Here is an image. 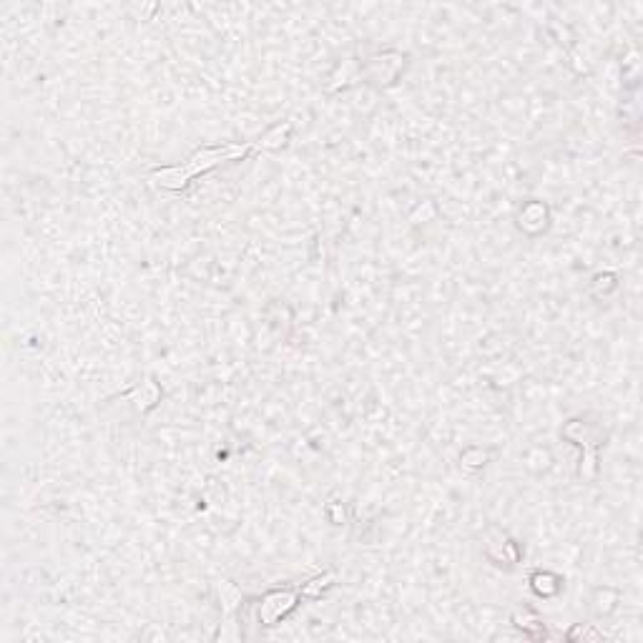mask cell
<instances>
[{
	"label": "cell",
	"mask_w": 643,
	"mask_h": 643,
	"mask_svg": "<svg viewBox=\"0 0 643 643\" xmlns=\"http://www.w3.org/2000/svg\"><path fill=\"white\" fill-rule=\"evenodd\" d=\"M294 601H297V593H269L267 601L262 603L259 616H262V621L267 623V626H274V623L294 606Z\"/></svg>",
	"instance_id": "7a4b0ae2"
},
{
	"label": "cell",
	"mask_w": 643,
	"mask_h": 643,
	"mask_svg": "<svg viewBox=\"0 0 643 643\" xmlns=\"http://www.w3.org/2000/svg\"><path fill=\"white\" fill-rule=\"evenodd\" d=\"M252 146L244 144H227V146H214V149H201L186 161L184 166H169V169H156L154 179L156 184L166 186V189H184L194 176L204 174V171L214 169V166L224 164V161H237L242 156L249 154Z\"/></svg>",
	"instance_id": "6da1fadb"
}]
</instances>
